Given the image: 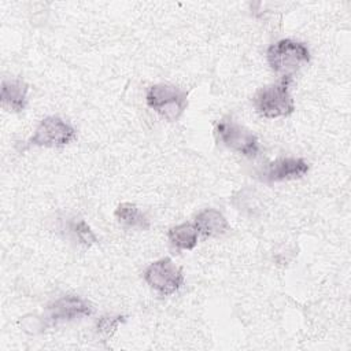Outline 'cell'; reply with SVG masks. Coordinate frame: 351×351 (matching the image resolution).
Returning a JSON list of instances; mask_svg holds the SVG:
<instances>
[{
	"instance_id": "obj_1",
	"label": "cell",
	"mask_w": 351,
	"mask_h": 351,
	"mask_svg": "<svg viewBox=\"0 0 351 351\" xmlns=\"http://www.w3.org/2000/svg\"><path fill=\"white\" fill-rule=\"evenodd\" d=\"M266 58L274 73L282 78H292L303 64L310 62V51L302 41L282 38L267 48Z\"/></svg>"
},
{
	"instance_id": "obj_2",
	"label": "cell",
	"mask_w": 351,
	"mask_h": 351,
	"mask_svg": "<svg viewBox=\"0 0 351 351\" xmlns=\"http://www.w3.org/2000/svg\"><path fill=\"white\" fill-rule=\"evenodd\" d=\"M291 78H281L278 84L261 88L254 96L256 112L269 119L288 117L295 111V100L289 93Z\"/></svg>"
},
{
	"instance_id": "obj_3",
	"label": "cell",
	"mask_w": 351,
	"mask_h": 351,
	"mask_svg": "<svg viewBox=\"0 0 351 351\" xmlns=\"http://www.w3.org/2000/svg\"><path fill=\"white\" fill-rule=\"evenodd\" d=\"M145 103L163 119L176 122L188 107V93L170 84H155L147 89Z\"/></svg>"
},
{
	"instance_id": "obj_4",
	"label": "cell",
	"mask_w": 351,
	"mask_h": 351,
	"mask_svg": "<svg viewBox=\"0 0 351 351\" xmlns=\"http://www.w3.org/2000/svg\"><path fill=\"white\" fill-rule=\"evenodd\" d=\"M215 136L222 145L247 158H255L259 154L258 137L230 117H223L218 121L215 125Z\"/></svg>"
},
{
	"instance_id": "obj_5",
	"label": "cell",
	"mask_w": 351,
	"mask_h": 351,
	"mask_svg": "<svg viewBox=\"0 0 351 351\" xmlns=\"http://www.w3.org/2000/svg\"><path fill=\"white\" fill-rule=\"evenodd\" d=\"M143 277L145 282L162 296L176 293L185 281L182 269L167 256L149 263L145 267Z\"/></svg>"
},
{
	"instance_id": "obj_6",
	"label": "cell",
	"mask_w": 351,
	"mask_h": 351,
	"mask_svg": "<svg viewBox=\"0 0 351 351\" xmlns=\"http://www.w3.org/2000/svg\"><path fill=\"white\" fill-rule=\"evenodd\" d=\"M75 137L77 132L69 122L60 117L49 115L40 121L27 143L37 147H63L75 140Z\"/></svg>"
},
{
	"instance_id": "obj_7",
	"label": "cell",
	"mask_w": 351,
	"mask_h": 351,
	"mask_svg": "<svg viewBox=\"0 0 351 351\" xmlns=\"http://www.w3.org/2000/svg\"><path fill=\"white\" fill-rule=\"evenodd\" d=\"M92 314L90 303L77 295H64L55 299L47 306V321L58 324L63 321H73Z\"/></svg>"
},
{
	"instance_id": "obj_8",
	"label": "cell",
	"mask_w": 351,
	"mask_h": 351,
	"mask_svg": "<svg viewBox=\"0 0 351 351\" xmlns=\"http://www.w3.org/2000/svg\"><path fill=\"white\" fill-rule=\"evenodd\" d=\"M308 170H310V165L303 158H295V156L278 158L267 165L263 173V178L267 182L296 180L306 176Z\"/></svg>"
},
{
	"instance_id": "obj_9",
	"label": "cell",
	"mask_w": 351,
	"mask_h": 351,
	"mask_svg": "<svg viewBox=\"0 0 351 351\" xmlns=\"http://www.w3.org/2000/svg\"><path fill=\"white\" fill-rule=\"evenodd\" d=\"M27 84L21 78H4L1 81L0 100L3 108L21 112L27 104Z\"/></svg>"
},
{
	"instance_id": "obj_10",
	"label": "cell",
	"mask_w": 351,
	"mask_h": 351,
	"mask_svg": "<svg viewBox=\"0 0 351 351\" xmlns=\"http://www.w3.org/2000/svg\"><path fill=\"white\" fill-rule=\"evenodd\" d=\"M195 226L204 237H215L229 230V222L217 208H204L195 217Z\"/></svg>"
},
{
	"instance_id": "obj_11",
	"label": "cell",
	"mask_w": 351,
	"mask_h": 351,
	"mask_svg": "<svg viewBox=\"0 0 351 351\" xmlns=\"http://www.w3.org/2000/svg\"><path fill=\"white\" fill-rule=\"evenodd\" d=\"M197 236H199V232L195 223H191V222L176 225L170 228L167 232V239L171 247L177 251L193 250L197 244Z\"/></svg>"
},
{
	"instance_id": "obj_12",
	"label": "cell",
	"mask_w": 351,
	"mask_h": 351,
	"mask_svg": "<svg viewBox=\"0 0 351 351\" xmlns=\"http://www.w3.org/2000/svg\"><path fill=\"white\" fill-rule=\"evenodd\" d=\"M115 218L118 219L119 223H122L126 228H134V229H141L147 230L149 228V219L143 213V210L129 202L118 204V207L114 211Z\"/></svg>"
},
{
	"instance_id": "obj_13",
	"label": "cell",
	"mask_w": 351,
	"mask_h": 351,
	"mask_svg": "<svg viewBox=\"0 0 351 351\" xmlns=\"http://www.w3.org/2000/svg\"><path fill=\"white\" fill-rule=\"evenodd\" d=\"M125 321L126 318L123 315H103L96 322V332L100 337L108 339L117 332L118 326Z\"/></svg>"
},
{
	"instance_id": "obj_14",
	"label": "cell",
	"mask_w": 351,
	"mask_h": 351,
	"mask_svg": "<svg viewBox=\"0 0 351 351\" xmlns=\"http://www.w3.org/2000/svg\"><path fill=\"white\" fill-rule=\"evenodd\" d=\"M74 237L77 239V241L85 247H90L93 244L97 243V237L96 234L93 233V230L90 229V226L84 221V219H80V221H74L71 222V226H70Z\"/></svg>"
}]
</instances>
